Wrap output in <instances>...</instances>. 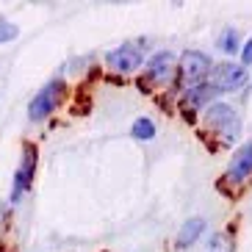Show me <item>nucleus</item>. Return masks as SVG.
<instances>
[{
  "label": "nucleus",
  "instance_id": "nucleus-5",
  "mask_svg": "<svg viewBox=\"0 0 252 252\" xmlns=\"http://www.w3.org/2000/svg\"><path fill=\"white\" fill-rule=\"evenodd\" d=\"M33 172H36V147H33V144H28V147L23 150V163H20V169H17V175H14L11 202H17L31 189V183H33Z\"/></svg>",
  "mask_w": 252,
  "mask_h": 252
},
{
  "label": "nucleus",
  "instance_id": "nucleus-7",
  "mask_svg": "<svg viewBox=\"0 0 252 252\" xmlns=\"http://www.w3.org/2000/svg\"><path fill=\"white\" fill-rule=\"evenodd\" d=\"M172 75H175V56H172L169 50L156 53V56L147 61V78L153 83H166Z\"/></svg>",
  "mask_w": 252,
  "mask_h": 252
},
{
  "label": "nucleus",
  "instance_id": "nucleus-6",
  "mask_svg": "<svg viewBox=\"0 0 252 252\" xmlns=\"http://www.w3.org/2000/svg\"><path fill=\"white\" fill-rule=\"evenodd\" d=\"M108 64L119 72H136L141 67V50L136 45H119L108 53Z\"/></svg>",
  "mask_w": 252,
  "mask_h": 252
},
{
  "label": "nucleus",
  "instance_id": "nucleus-13",
  "mask_svg": "<svg viewBox=\"0 0 252 252\" xmlns=\"http://www.w3.org/2000/svg\"><path fill=\"white\" fill-rule=\"evenodd\" d=\"M219 50L222 53H238V33L236 31H224L219 36Z\"/></svg>",
  "mask_w": 252,
  "mask_h": 252
},
{
  "label": "nucleus",
  "instance_id": "nucleus-8",
  "mask_svg": "<svg viewBox=\"0 0 252 252\" xmlns=\"http://www.w3.org/2000/svg\"><path fill=\"white\" fill-rule=\"evenodd\" d=\"M250 175H252V141H250V144H244V147H241L236 156H233L227 178L233 180V183H238V180L250 178Z\"/></svg>",
  "mask_w": 252,
  "mask_h": 252
},
{
  "label": "nucleus",
  "instance_id": "nucleus-4",
  "mask_svg": "<svg viewBox=\"0 0 252 252\" xmlns=\"http://www.w3.org/2000/svg\"><path fill=\"white\" fill-rule=\"evenodd\" d=\"M244 83H247L244 67H241V64H233V61L216 67V72L211 75V86H214L216 92H236V89H241Z\"/></svg>",
  "mask_w": 252,
  "mask_h": 252
},
{
  "label": "nucleus",
  "instance_id": "nucleus-3",
  "mask_svg": "<svg viewBox=\"0 0 252 252\" xmlns=\"http://www.w3.org/2000/svg\"><path fill=\"white\" fill-rule=\"evenodd\" d=\"M64 97V81H50L45 86V89L39 92L33 100H31V105H28V117L33 119V122H39V119H45V117H50L53 114V108L59 105V100Z\"/></svg>",
  "mask_w": 252,
  "mask_h": 252
},
{
  "label": "nucleus",
  "instance_id": "nucleus-15",
  "mask_svg": "<svg viewBox=\"0 0 252 252\" xmlns=\"http://www.w3.org/2000/svg\"><path fill=\"white\" fill-rule=\"evenodd\" d=\"M241 61H244V64H252V39L244 45V50H241Z\"/></svg>",
  "mask_w": 252,
  "mask_h": 252
},
{
  "label": "nucleus",
  "instance_id": "nucleus-12",
  "mask_svg": "<svg viewBox=\"0 0 252 252\" xmlns=\"http://www.w3.org/2000/svg\"><path fill=\"white\" fill-rule=\"evenodd\" d=\"M205 252H233V238L227 233H216V236H211Z\"/></svg>",
  "mask_w": 252,
  "mask_h": 252
},
{
  "label": "nucleus",
  "instance_id": "nucleus-11",
  "mask_svg": "<svg viewBox=\"0 0 252 252\" xmlns=\"http://www.w3.org/2000/svg\"><path fill=\"white\" fill-rule=\"evenodd\" d=\"M130 133H133V139H141V141H147V139H153L156 136V125L150 122V119H136L133 122V127H130Z\"/></svg>",
  "mask_w": 252,
  "mask_h": 252
},
{
  "label": "nucleus",
  "instance_id": "nucleus-1",
  "mask_svg": "<svg viewBox=\"0 0 252 252\" xmlns=\"http://www.w3.org/2000/svg\"><path fill=\"white\" fill-rule=\"evenodd\" d=\"M205 125L211 127V130H219L222 139H224V144H233V139H236L238 130H241V125H238V114L233 111L230 105H224V103L208 105Z\"/></svg>",
  "mask_w": 252,
  "mask_h": 252
},
{
  "label": "nucleus",
  "instance_id": "nucleus-9",
  "mask_svg": "<svg viewBox=\"0 0 252 252\" xmlns=\"http://www.w3.org/2000/svg\"><path fill=\"white\" fill-rule=\"evenodd\" d=\"M202 230H205V219H200V216H194V219L183 222V227H180V233H178V247L180 250L191 247L194 241L202 236Z\"/></svg>",
  "mask_w": 252,
  "mask_h": 252
},
{
  "label": "nucleus",
  "instance_id": "nucleus-10",
  "mask_svg": "<svg viewBox=\"0 0 252 252\" xmlns=\"http://www.w3.org/2000/svg\"><path fill=\"white\" fill-rule=\"evenodd\" d=\"M216 94H219V92H216L211 83H200V86H194V89L186 94V103L191 105V108H202V105H208Z\"/></svg>",
  "mask_w": 252,
  "mask_h": 252
},
{
  "label": "nucleus",
  "instance_id": "nucleus-2",
  "mask_svg": "<svg viewBox=\"0 0 252 252\" xmlns=\"http://www.w3.org/2000/svg\"><path fill=\"white\" fill-rule=\"evenodd\" d=\"M208 72H211V59L205 53H200V50L183 53V59H180V83L183 86H191V89L200 86L208 78Z\"/></svg>",
  "mask_w": 252,
  "mask_h": 252
},
{
  "label": "nucleus",
  "instance_id": "nucleus-14",
  "mask_svg": "<svg viewBox=\"0 0 252 252\" xmlns=\"http://www.w3.org/2000/svg\"><path fill=\"white\" fill-rule=\"evenodd\" d=\"M17 25L6 23V20H0V42H11V39H17Z\"/></svg>",
  "mask_w": 252,
  "mask_h": 252
}]
</instances>
